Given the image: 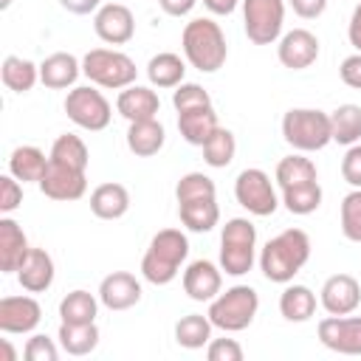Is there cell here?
I'll list each match as a JSON object with an SVG mask.
<instances>
[{
  "instance_id": "35",
  "label": "cell",
  "mask_w": 361,
  "mask_h": 361,
  "mask_svg": "<svg viewBox=\"0 0 361 361\" xmlns=\"http://www.w3.org/2000/svg\"><path fill=\"white\" fill-rule=\"evenodd\" d=\"M282 203L290 214H313L319 206H322V186L319 180H307V183H299V186H288L282 189Z\"/></svg>"
},
{
  "instance_id": "3",
  "label": "cell",
  "mask_w": 361,
  "mask_h": 361,
  "mask_svg": "<svg viewBox=\"0 0 361 361\" xmlns=\"http://www.w3.org/2000/svg\"><path fill=\"white\" fill-rule=\"evenodd\" d=\"M186 257H189L186 234L180 228H161L149 240L147 254L141 257V274L152 285H169L178 276Z\"/></svg>"
},
{
  "instance_id": "51",
  "label": "cell",
  "mask_w": 361,
  "mask_h": 361,
  "mask_svg": "<svg viewBox=\"0 0 361 361\" xmlns=\"http://www.w3.org/2000/svg\"><path fill=\"white\" fill-rule=\"evenodd\" d=\"M240 0H203V6L212 11V14H231L237 8Z\"/></svg>"
},
{
  "instance_id": "52",
  "label": "cell",
  "mask_w": 361,
  "mask_h": 361,
  "mask_svg": "<svg viewBox=\"0 0 361 361\" xmlns=\"http://www.w3.org/2000/svg\"><path fill=\"white\" fill-rule=\"evenodd\" d=\"M3 361H14V350H11V344L3 338Z\"/></svg>"
},
{
  "instance_id": "18",
  "label": "cell",
  "mask_w": 361,
  "mask_h": 361,
  "mask_svg": "<svg viewBox=\"0 0 361 361\" xmlns=\"http://www.w3.org/2000/svg\"><path fill=\"white\" fill-rule=\"evenodd\" d=\"M183 290L195 302H212L223 290V271L209 259H195L183 271Z\"/></svg>"
},
{
  "instance_id": "41",
  "label": "cell",
  "mask_w": 361,
  "mask_h": 361,
  "mask_svg": "<svg viewBox=\"0 0 361 361\" xmlns=\"http://www.w3.org/2000/svg\"><path fill=\"white\" fill-rule=\"evenodd\" d=\"M172 104H175L178 113L195 110V107H212V96H209V90H203V87L195 85V82H180V85L172 90Z\"/></svg>"
},
{
  "instance_id": "37",
  "label": "cell",
  "mask_w": 361,
  "mask_h": 361,
  "mask_svg": "<svg viewBox=\"0 0 361 361\" xmlns=\"http://www.w3.org/2000/svg\"><path fill=\"white\" fill-rule=\"evenodd\" d=\"M276 183L279 189H288V186H299V183H307V180H316L319 172H316V164L305 155H288L276 164Z\"/></svg>"
},
{
  "instance_id": "42",
  "label": "cell",
  "mask_w": 361,
  "mask_h": 361,
  "mask_svg": "<svg viewBox=\"0 0 361 361\" xmlns=\"http://www.w3.org/2000/svg\"><path fill=\"white\" fill-rule=\"evenodd\" d=\"M23 355H25V361H56V358H59V350H56L54 338H48V336H42V333H37V336H31V338H28V344H25Z\"/></svg>"
},
{
  "instance_id": "21",
  "label": "cell",
  "mask_w": 361,
  "mask_h": 361,
  "mask_svg": "<svg viewBox=\"0 0 361 361\" xmlns=\"http://www.w3.org/2000/svg\"><path fill=\"white\" fill-rule=\"evenodd\" d=\"M79 73H82V62L73 54H65V51H56V54H51L39 62V82L51 90L71 87L79 79Z\"/></svg>"
},
{
  "instance_id": "43",
  "label": "cell",
  "mask_w": 361,
  "mask_h": 361,
  "mask_svg": "<svg viewBox=\"0 0 361 361\" xmlns=\"http://www.w3.org/2000/svg\"><path fill=\"white\" fill-rule=\"evenodd\" d=\"M20 203H23V186H20V180L8 172V175L0 178V212H3V214H11Z\"/></svg>"
},
{
  "instance_id": "12",
  "label": "cell",
  "mask_w": 361,
  "mask_h": 361,
  "mask_svg": "<svg viewBox=\"0 0 361 361\" xmlns=\"http://www.w3.org/2000/svg\"><path fill=\"white\" fill-rule=\"evenodd\" d=\"M37 186H39V192L45 197L68 203V200H79L87 192V175H85V169H73V166L51 161Z\"/></svg>"
},
{
  "instance_id": "1",
  "label": "cell",
  "mask_w": 361,
  "mask_h": 361,
  "mask_svg": "<svg viewBox=\"0 0 361 361\" xmlns=\"http://www.w3.org/2000/svg\"><path fill=\"white\" fill-rule=\"evenodd\" d=\"M310 259V237L302 228H285L259 251V271L268 282L288 285Z\"/></svg>"
},
{
  "instance_id": "15",
  "label": "cell",
  "mask_w": 361,
  "mask_h": 361,
  "mask_svg": "<svg viewBox=\"0 0 361 361\" xmlns=\"http://www.w3.org/2000/svg\"><path fill=\"white\" fill-rule=\"evenodd\" d=\"M276 56H279V62L285 68L305 71L319 59V37L313 31H307V28H293L279 39Z\"/></svg>"
},
{
  "instance_id": "10",
  "label": "cell",
  "mask_w": 361,
  "mask_h": 361,
  "mask_svg": "<svg viewBox=\"0 0 361 361\" xmlns=\"http://www.w3.org/2000/svg\"><path fill=\"white\" fill-rule=\"evenodd\" d=\"M234 197H237V203L248 214H257V217H268L279 206V197L274 192V183H271L268 172H262L257 166L243 169L237 175V180H234Z\"/></svg>"
},
{
  "instance_id": "14",
  "label": "cell",
  "mask_w": 361,
  "mask_h": 361,
  "mask_svg": "<svg viewBox=\"0 0 361 361\" xmlns=\"http://www.w3.org/2000/svg\"><path fill=\"white\" fill-rule=\"evenodd\" d=\"M319 302L330 316H347L361 305V282L353 274H333L324 279Z\"/></svg>"
},
{
  "instance_id": "7",
  "label": "cell",
  "mask_w": 361,
  "mask_h": 361,
  "mask_svg": "<svg viewBox=\"0 0 361 361\" xmlns=\"http://www.w3.org/2000/svg\"><path fill=\"white\" fill-rule=\"evenodd\" d=\"M82 73L99 85V87H107V90H124L130 85H135V76H138V68L135 62L121 54V51H113V48H93L82 56Z\"/></svg>"
},
{
  "instance_id": "49",
  "label": "cell",
  "mask_w": 361,
  "mask_h": 361,
  "mask_svg": "<svg viewBox=\"0 0 361 361\" xmlns=\"http://www.w3.org/2000/svg\"><path fill=\"white\" fill-rule=\"evenodd\" d=\"M347 39L350 45L361 54V3L353 8V17H350V25H347Z\"/></svg>"
},
{
  "instance_id": "31",
  "label": "cell",
  "mask_w": 361,
  "mask_h": 361,
  "mask_svg": "<svg viewBox=\"0 0 361 361\" xmlns=\"http://www.w3.org/2000/svg\"><path fill=\"white\" fill-rule=\"evenodd\" d=\"M0 76H3V85L14 93H28L37 82H39V65H34L31 59H23V56H6L3 59V68H0Z\"/></svg>"
},
{
  "instance_id": "9",
  "label": "cell",
  "mask_w": 361,
  "mask_h": 361,
  "mask_svg": "<svg viewBox=\"0 0 361 361\" xmlns=\"http://www.w3.org/2000/svg\"><path fill=\"white\" fill-rule=\"evenodd\" d=\"M285 23L282 0H243V25L245 37L254 45H271L279 39Z\"/></svg>"
},
{
  "instance_id": "48",
  "label": "cell",
  "mask_w": 361,
  "mask_h": 361,
  "mask_svg": "<svg viewBox=\"0 0 361 361\" xmlns=\"http://www.w3.org/2000/svg\"><path fill=\"white\" fill-rule=\"evenodd\" d=\"M197 0H158V6L164 8V14L169 17H186L192 8H195Z\"/></svg>"
},
{
  "instance_id": "25",
  "label": "cell",
  "mask_w": 361,
  "mask_h": 361,
  "mask_svg": "<svg viewBox=\"0 0 361 361\" xmlns=\"http://www.w3.org/2000/svg\"><path fill=\"white\" fill-rule=\"evenodd\" d=\"M130 209V192L121 183H99L90 192V212L99 220H118Z\"/></svg>"
},
{
  "instance_id": "16",
  "label": "cell",
  "mask_w": 361,
  "mask_h": 361,
  "mask_svg": "<svg viewBox=\"0 0 361 361\" xmlns=\"http://www.w3.org/2000/svg\"><path fill=\"white\" fill-rule=\"evenodd\" d=\"M42 322V307L34 296H3L0 299V330L31 333Z\"/></svg>"
},
{
  "instance_id": "22",
  "label": "cell",
  "mask_w": 361,
  "mask_h": 361,
  "mask_svg": "<svg viewBox=\"0 0 361 361\" xmlns=\"http://www.w3.org/2000/svg\"><path fill=\"white\" fill-rule=\"evenodd\" d=\"M17 282L28 293L48 290L54 285V259H51V254L45 248H31V254L25 257V262L17 271Z\"/></svg>"
},
{
  "instance_id": "50",
  "label": "cell",
  "mask_w": 361,
  "mask_h": 361,
  "mask_svg": "<svg viewBox=\"0 0 361 361\" xmlns=\"http://www.w3.org/2000/svg\"><path fill=\"white\" fill-rule=\"evenodd\" d=\"M62 8H68L71 14H90L99 11V0H59Z\"/></svg>"
},
{
  "instance_id": "39",
  "label": "cell",
  "mask_w": 361,
  "mask_h": 361,
  "mask_svg": "<svg viewBox=\"0 0 361 361\" xmlns=\"http://www.w3.org/2000/svg\"><path fill=\"white\" fill-rule=\"evenodd\" d=\"M175 197L178 203H186V200H200V197H217V186L209 175L203 172H186L178 186H175Z\"/></svg>"
},
{
  "instance_id": "11",
  "label": "cell",
  "mask_w": 361,
  "mask_h": 361,
  "mask_svg": "<svg viewBox=\"0 0 361 361\" xmlns=\"http://www.w3.org/2000/svg\"><path fill=\"white\" fill-rule=\"evenodd\" d=\"M316 330L327 350L341 355H361V316H327Z\"/></svg>"
},
{
  "instance_id": "26",
  "label": "cell",
  "mask_w": 361,
  "mask_h": 361,
  "mask_svg": "<svg viewBox=\"0 0 361 361\" xmlns=\"http://www.w3.org/2000/svg\"><path fill=\"white\" fill-rule=\"evenodd\" d=\"M48 164H51V158H45V152L39 147H31V144L17 147L8 155V172L23 183H39Z\"/></svg>"
},
{
  "instance_id": "47",
  "label": "cell",
  "mask_w": 361,
  "mask_h": 361,
  "mask_svg": "<svg viewBox=\"0 0 361 361\" xmlns=\"http://www.w3.org/2000/svg\"><path fill=\"white\" fill-rule=\"evenodd\" d=\"M290 8H293L302 20H316L319 14H324L327 0H290Z\"/></svg>"
},
{
  "instance_id": "23",
  "label": "cell",
  "mask_w": 361,
  "mask_h": 361,
  "mask_svg": "<svg viewBox=\"0 0 361 361\" xmlns=\"http://www.w3.org/2000/svg\"><path fill=\"white\" fill-rule=\"evenodd\" d=\"M166 141V130L158 118H144V121H130L127 127V147L138 158H152L161 152Z\"/></svg>"
},
{
  "instance_id": "5",
  "label": "cell",
  "mask_w": 361,
  "mask_h": 361,
  "mask_svg": "<svg viewBox=\"0 0 361 361\" xmlns=\"http://www.w3.org/2000/svg\"><path fill=\"white\" fill-rule=\"evenodd\" d=\"M282 138L299 152H319L333 141L330 113L313 107H293L282 116Z\"/></svg>"
},
{
  "instance_id": "46",
  "label": "cell",
  "mask_w": 361,
  "mask_h": 361,
  "mask_svg": "<svg viewBox=\"0 0 361 361\" xmlns=\"http://www.w3.org/2000/svg\"><path fill=\"white\" fill-rule=\"evenodd\" d=\"M338 76H341V82H344L347 87L361 90V54H358V51L350 54V56L338 65Z\"/></svg>"
},
{
  "instance_id": "6",
  "label": "cell",
  "mask_w": 361,
  "mask_h": 361,
  "mask_svg": "<svg viewBox=\"0 0 361 361\" xmlns=\"http://www.w3.org/2000/svg\"><path fill=\"white\" fill-rule=\"evenodd\" d=\"M257 228L248 217H231L220 234V268L228 276H243L254 268Z\"/></svg>"
},
{
  "instance_id": "53",
  "label": "cell",
  "mask_w": 361,
  "mask_h": 361,
  "mask_svg": "<svg viewBox=\"0 0 361 361\" xmlns=\"http://www.w3.org/2000/svg\"><path fill=\"white\" fill-rule=\"evenodd\" d=\"M11 6V0H0V8H8Z\"/></svg>"
},
{
  "instance_id": "13",
  "label": "cell",
  "mask_w": 361,
  "mask_h": 361,
  "mask_svg": "<svg viewBox=\"0 0 361 361\" xmlns=\"http://www.w3.org/2000/svg\"><path fill=\"white\" fill-rule=\"evenodd\" d=\"M93 31L107 45H124L135 34V17L124 3H104L93 17Z\"/></svg>"
},
{
  "instance_id": "29",
  "label": "cell",
  "mask_w": 361,
  "mask_h": 361,
  "mask_svg": "<svg viewBox=\"0 0 361 361\" xmlns=\"http://www.w3.org/2000/svg\"><path fill=\"white\" fill-rule=\"evenodd\" d=\"M279 313L288 322H307L316 313V293L307 285H288L279 296Z\"/></svg>"
},
{
  "instance_id": "32",
  "label": "cell",
  "mask_w": 361,
  "mask_h": 361,
  "mask_svg": "<svg viewBox=\"0 0 361 361\" xmlns=\"http://www.w3.org/2000/svg\"><path fill=\"white\" fill-rule=\"evenodd\" d=\"M330 133L336 144L353 147L361 141V107L358 104H338L330 113Z\"/></svg>"
},
{
  "instance_id": "24",
  "label": "cell",
  "mask_w": 361,
  "mask_h": 361,
  "mask_svg": "<svg viewBox=\"0 0 361 361\" xmlns=\"http://www.w3.org/2000/svg\"><path fill=\"white\" fill-rule=\"evenodd\" d=\"M220 127L214 107H195V110H183L178 113V130L183 135V141H189L192 147H203L214 130Z\"/></svg>"
},
{
  "instance_id": "36",
  "label": "cell",
  "mask_w": 361,
  "mask_h": 361,
  "mask_svg": "<svg viewBox=\"0 0 361 361\" xmlns=\"http://www.w3.org/2000/svg\"><path fill=\"white\" fill-rule=\"evenodd\" d=\"M51 161L56 164H65V166H73V169H87V161H90V152H87V144L73 135V133H62L54 144H51Z\"/></svg>"
},
{
  "instance_id": "34",
  "label": "cell",
  "mask_w": 361,
  "mask_h": 361,
  "mask_svg": "<svg viewBox=\"0 0 361 361\" xmlns=\"http://www.w3.org/2000/svg\"><path fill=\"white\" fill-rule=\"evenodd\" d=\"M96 313H99V302L93 293L76 288L71 290L68 296H62L59 302V319L68 322V324H87V322H96Z\"/></svg>"
},
{
  "instance_id": "19",
  "label": "cell",
  "mask_w": 361,
  "mask_h": 361,
  "mask_svg": "<svg viewBox=\"0 0 361 361\" xmlns=\"http://www.w3.org/2000/svg\"><path fill=\"white\" fill-rule=\"evenodd\" d=\"M28 254H31V245H28L25 231L20 228L17 220L3 214L0 217V271L3 274H17Z\"/></svg>"
},
{
  "instance_id": "4",
  "label": "cell",
  "mask_w": 361,
  "mask_h": 361,
  "mask_svg": "<svg viewBox=\"0 0 361 361\" xmlns=\"http://www.w3.org/2000/svg\"><path fill=\"white\" fill-rule=\"evenodd\" d=\"M259 310V296L251 285H231L228 290H220L209 302V319L223 333H240L245 330Z\"/></svg>"
},
{
  "instance_id": "44",
  "label": "cell",
  "mask_w": 361,
  "mask_h": 361,
  "mask_svg": "<svg viewBox=\"0 0 361 361\" xmlns=\"http://www.w3.org/2000/svg\"><path fill=\"white\" fill-rule=\"evenodd\" d=\"M209 361H243V347L234 338H212L206 344Z\"/></svg>"
},
{
  "instance_id": "17",
  "label": "cell",
  "mask_w": 361,
  "mask_h": 361,
  "mask_svg": "<svg viewBox=\"0 0 361 361\" xmlns=\"http://www.w3.org/2000/svg\"><path fill=\"white\" fill-rule=\"evenodd\" d=\"M99 302L107 310H130L141 302V282L130 271H113L99 282Z\"/></svg>"
},
{
  "instance_id": "38",
  "label": "cell",
  "mask_w": 361,
  "mask_h": 361,
  "mask_svg": "<svg viewBox=\"0 0 361 361\" xmlns=\"http://www.w3.org/2000/svg\"><path fill=\"white\" fill-rule=\"evenodd\" d=\"M234 152H237V141H234V133L226 127H217L214 135L203 144V161L214 169L228 166L234 161Z\"/></svg>"
},
{
  "instance_id": "28",
  "label": "cell",
  "mask_w": 361,
  "mask_h": 361,
  "mask_svg": "<svg viewBox=\"0 0 361 361\" xmlns=\"http://www.w3.org/2000/svg\"><path fill=\"white\" fill-rule=\"evenodd\" d=\"M56 338H59V347L68 355H87V353H93L99 347V327H96V322H87V324L62 322Z\"/></svg>"
},
{
  "instance_id": "2",
  "label": "cell",
  "mask_w": 361,
  "mask_h": 361,
  "mask_svg": "<svg viewBox=\"0 0 361 361\" xmlns=\"http://www.w3.org/2000/svg\"><path fill=\"white\" fill-rule=\"evenodd\" d=\"M180 45H183L186 62L192 68H197L200 73H214L226 65V56H228L226 34L209 17H197V20L186 23V28L180 34Z\"/></svg>"
},
{
  "instance_id": "40",
  "label": "cell",
  "mask_w": 361,
  "mask_h": 361,
  "mask_svg": "<svg viewBox=\"0 0 361 361\" xmlns=\"http://www.w3.org/2000/svg\"><path fill=\"white\" fill-rule=\"evenodd\" d=\"M341 234L350 243H361V189H353L341 200Z\"/></svg>"
},
{
  "instance_id": "45",
  "label": "cell",
  "mask_w": 361,
  "mask_h": 361,
  "mask_svg": "<svg viewBox=\"0 0 361 361\" xmlns=\"http://www.w3.org/2000/svg\"><path fill=\"white\" fill-rule=\"evenodd\" d=\"M341 178L353 189H361V144H353L344 152V158H341Z\"/></svg>"
},
{
  "instance_id": "8",
  "label": "cell",
  "mask_w": 361,
  "mask_h": 361,
  "mask_svg": "<svg viewBox=\"0 0 361 361\" xmlns=\"http://www.w3.org/2000/svg\"><path fill=\"white\" fill-rule=\"evenodd\" d=\"M65 113H68V118H71L76 127L90 130V133L104 130V127L110 124V118H113L110 102L104 99L102 90H96V87H90V85L68 90V96H65Z\"/></svg>"
},
{
  "instance_id": "20",
  "label": "cell",
  "mask_w": 361,
  "mask_h": 361,
  "mask_svg": "<svg viewBox=\"0 0 361 361\" xmlns=\"http://www.w3.org/2000/svg\"><path fill=\"white\" fill-rule=\"evenodd\" d=\"M116 110L118 116H124L127 121H144V118H155L161 110V99L155 90L141 87V85H130L118 93L116 99Z\"/></svg>"
},
{
  "instance_id": "30",
  "label": "cell",
  "mask_w": 361,
  "mask_h": 361,
  "mask_svg": "<svg viewBox=\"0 0 361 361\" xmlns=\"http://www.w3.org/2000/svg\"><path fill=\"white\" fill-rule=\"evenodd\" d=\"M183 73H186V65L172 51H161L147 62V76L155 87H178L183 82Z\"/></svg>"
},
{
  "instance_id": "33",
  "label": "cell",
  "mask_w": 361,
  "mask_h": 361,
  "mask_svg": "<svg viewBox=\"0 0 361 361\" xmlns=\"http://www.w3.org/2000/svg\"><path fill=\"white\" fill-rule=\"evenodd\" d=\"M212 319L209 316H200V313H189V316H180L178 324H175V341L183 347V350H200L212 341Z\"/></svg>"
},
{
  "instance_id": "27",
  "label": "cell",
  "mask_w": 361,
  "mask_h": 361,
  "mask_svg": "<svg viewBox=\"0 0 361 361\" xmlns=\"http://www.w3.org/2000/svg\"><path fill=\"white\" fill-rule=\"evenodd\" d=\"M178 217L180 223L189 228V231H212L220 220V206L214 197H200V200H186V203H178Z\"/></svg>"
}]
</instances>
